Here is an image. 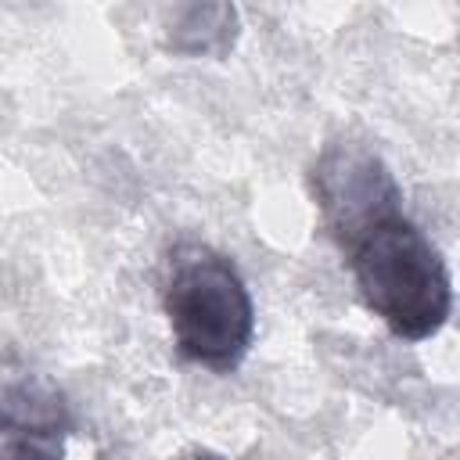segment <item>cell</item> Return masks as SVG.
Listing matches in <instances>:
<instances>
[{
	"mask_svg": "<svg viewBox=\"0 0 460 460\" xmlns=\"http://www.w3.org/2000/svg\"><path fill=\"white\" fill-rule=\"evenodd\" d=\"M345 252L363 305L392 334L424 341L446 323L453 309L449 270L435 244L402 212L374 223Z\"/></svg>",
	"mask_w": 460,
	"mask_h": 460,
	"instance_id": "obj_1",
	"label": "cell"
},
{
	"mask_svg": "<svg viewBox=\"0 0 460 460\" xmlns=\"http://www.w3.org/2000/svg\"><path fill=\"white\" fill-rule=\"evenodd\" d=\"M162 305L187 363L230 374L244 359L255 334V305L226 255L205 244H180L169 259Z\"/></svg>",
	"mask_w": 460,
	"mask_h": 460,
	"instance_id": "obj_2",
	"label": "cell"
},
{
	"mask_svg": "<svg viewBox=\"0 0 460 460\" xmlns=\"http://www.w3.org/2000/svg\"><path fill=\"white\" fill-rule=\"evenodd\" d=\"M313 198L323 226L341 252L392 212H402V194L388 165L363 144H331L313 165Z\"/></svg>",
	"mask_w": 460,
	"mask_h": 460,
	"instance_id": "obj_3",
	"label": "cell"
},
{
	"mask_svg": "<svg viewBox=\"0 0 460 460\" xmlns=\"http://www.w3.org/2000/svg\"><path fill=\"white\" fill-rule=\"evenodd\" d=\"M4 456H58L72 428L61 392L40 374H7L0 395Z\"/></svg>",
	"mask_w": 460,
	"mask_h": 460,
	"instance_id": "obj_4",
	"label": "cell"
},
{
	"mask_svg": "<svg viewBox=\"0 0 460 460\" xmlns=\"http://www.w3.org/2000/svg\"><path fill=\"white\" fill-rule=\"evenodd\" d=\"M237 29L234 0H162V43L180 58H226Z\"/></svg>",
	"mask_w": 460,
	"mask_h": 460,
	"instance_id": "obj_5",
	"label": "cell"
}]
</instances>
